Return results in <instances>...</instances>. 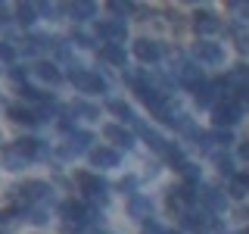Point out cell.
<instances>
[{"mask_svg": "<svg viewBox=\"0 0 249 234\" xmlns=\"http://www.w3.org/2000/svg\"><path fill=\"white\" fill-rule=\"evenodd\" d=\"M6 116H10V122H16V125H35L37 122V113H31L28 106H10Z\"/></svg>", "mask_w": 249, "mask_h": 234, "instance_id": "cell-25", "label": "cell"}, {"mask_svg": "<svg viewBox=\"0 0 249 234\" xmlns=\"http://www.w3.org/2000/svg\"><path fill=\"white\" fill-rule=\"evenodd\" d=\"M19 94H22V100H28V103H50V100L53 97H47V94L44 91H37V88H31V84H22V88H19Z\"/></svg>", "mask_w": 249, "mask_h": 234, "instance_id": "cell-27", "label": "cell"}, {"mask_svg": "<svg viewBox=\"0 0 249 234\" xmlns=\"http://www.w3.org/2000/svg\"><path fill=\"white\" fill-rule=\"evenodd\" d=\"M19 225H22V218H19L16 209H10V213H0V234H13Z\"/></svg>", "mask_w": 249, "mask_h": 234, "instance_id": "cell-28", "label": "cell"}, {"mask_svg": "<svg viewBox=\"0 0 249 234\" xmlns=\"http://www.w3.org/2000/svg\"><path fill=\"white\" fill-rule=\"evenodd\" d=\"M106 109H109V113L115 116V119H122V122L134 125V128H137V125H140V119H137V116H134V109H131L128 103H124V100H109V103H106Z\"/></svg>", "mask_w": 249, "mask_h": 234, "instance_id": "cell-21", "label": "cell"}, {"mask_svg": "<svg viewBox=\"0 0 249 234\" xmlns=\"http://www.w3.org/2000/svg\"><path fill=\"white\" fill-rule=\"evenodd\" d=\"M50 184H44V181H25V184H19L13 191V200L19 203V206H25V213L28 209H35L37 203H50Z\"/></svg>", "mask_w": 249, "mask_h": 234, "instance_id": "cell-1", "label": "cell"}, {"mask_svg": "<svg viewBox=\"0 0 249 234\" xmlns=\"http://www.w3.org/2000/svg\"><path fill=\"white\" fill-rule=\"evenodd\" d=\"M103 137L112 147H124V150H131V147H134V135H131L124 125H106V128H103Z\"/></svg>", "mask_w": 249, "mask_h": 234, "instance_id": "cell-12", "label": "cell"}, {"mask_svg": "<svg viewBox=\"0 0 249 234\" xmlns=\"http://www.w3.org/2000/svg\"><path fill=\"white\" fill-rule=\"evenodd\" d=\"M128 10H131V6L128 3H119V0H112V3H109V13H115V16H124Z\"/></svg>", "mask_w": 249, "mask_h": 234, "instance_id": "cell-36", "label": "cell"}, {"mask_svg": "<svg viewBox=\"0 0 249 234\" xmlns=\"http://www.w3.org/2000/svg\"><path fill=\"white\" fill-rule=\"evenodd\" d=\"M47 47H53L50 38H44V35H28L25 44H22V50H25V57H41Z\"/></svg>", "mask_w": 249, "mask_h": 234, "instance_id": "cell-23", "label": "cell"}, {"mask_svg": "<svg viewBox=\"0 0 249 234\" xmlns=\"http://www.w3.org/2000/svg\"><path fill=\"white\" fill-rule=\"evenodd\" d=\"M119 191H124V194H131V197H134V191H137V178H122V181H119Z\"/></svg>", "mask_w": 249, "mask_h": 234, "instance_id": "cell-35", "label": "cell"}, {"mask_svg": "<svg viewBox=\"0 0 249 234\" xmlns=\"http://www.w3.org/2000/svg\"><path fill=\"white\" fill-rule=\"evenodd\" d=\"M69 13H72V19H78V22H88V19L97 16V3H90V0H78V3L69 6Z\"/></svg>", "mask_w": 249, "mask_h": 234, "instance_id": "cell-24", "label": "cell"}, {"mask_svg": "<svg viewBox=\"0 0 249 234\" xmlns=\"http://www.w3.org/2000/svg\"><path fill=\"white\" fill-rule=\"evenodd\" d=\"M193 57L199 62H206V66H221L224 62V47L221 44H212V41H199L193 47Z\"/></svg>", "mask_w": 249, "mask_h": 234, "instance_id": "cell-9", "label": "cell"}, {"mask_svg": "<svg viewBox=\"0 0 249 234\" xmlns=\"http://www.w3.org/2000/svg\"><path fill=\"white\" fill-rule=\"evenodd\" d=\"M128 213L134 218H140V222H146L150 213H153V200L146 197V194H134V197L128 200Z\"/></svg>", "mask_w": 249, "mask_h": 234, "instance_id": "cell-15", "label": "cell"}, {"mask_svg": "<svg viewBox=\"0 0 249 234\" xmlns=\"http://www.w3.org/2000/svg\"><path fill=\"white\" fill-rule=\"evenodd\" d=\"M28 162H31V159H28V156L22 153V150H19L16 144H10V147L3 150V166L10 169V172H22V169L28 166Z\"/></svg>", "mask_w": 249, "mask_h": 234, "instance_id": "cell-20", "label": "cell"}, {"mask_svg": "<svg viewBox=\"0 0 249 234\" xmlns=\"http://www.w3.org/2000/svg\"><path fill=\"white\" fill-rule=\"evenodd\" d=\"M72 113H75V116H84V119H97V116H100V109L93 106V103H84V100H75V103H72Z\"/></svg>", "mask_w": 249, "mask_h": 234, "instance_id": "cell-30", "label": "cell"}, {"mask_svg": "<svg viewBox=\"0 0 249 234\" xmlns=\"http://www.w3.org/2000/svg\"><path fill=\"white\" fill-rule=\"evenodd\" d=\"M37 78H41L44 84H59L62 81V72H59V66L56 62H47V59H41V62H35V69H31Z\"/></svg>", "mask_w": 249, "mask_h": 234, "instance_id": "cell-16", "label": "cell"}, {"mask_svg": "<svg viewBox=\"0 0 249 234\" xmlns=\"http://www.w3.org/2000/svg\"><path fill=\"white\" fill-rule=\"evenodd\" d=\"M97 35L103 44H119L124 47V38H128V28H124V19H103L97 25Z\"/></svg>", "mask_w": 249, "mask_h": 234, "instance_id": "cell-6", "label": "cell"}, {"mask_svg": "<svg viewBox=\"0 0 249 234\" xmlns=\"http://www.w3.org/2000/svg\"><path fill=\"white\" fill-rule=\"evenodd\" d=\"M224 88H237V91H243V88H249V66H243V62H240V66H233L231 72H228V78H224Z\"/></svg>", "mask_w": 249, "mask_h": 234, "instance_id": "cell-19", "label": "cell"}, {"mask_svg": "<svg viewBox=\"0 0 249 234\" xmlns=\"http://www.w3.org/2000/svg\"><path fill=\"white\" fill-rule=\"evenodd\" d=\"M88 156H90L93 169H115L119 166V150L115 147H93Z\"/></svg>", "mask_w": 249, "mask_h": 234, "instance_id": "cell-11", "label": "cell"}, {"mask_svg": "<svg viewBox=\"0 0 249 234\" xmlns=\"http://www.w3.org/2000/svg\"><path fill=\"white\" fill-rule=\"evenodd\" d=\"M178 172H181L184 184H196V181H199V166H193V162H187V159L178 166Z\"/></svg>", "mask_w": 249, "mask_h": 234, "instance_id": "cell-29", "label": "cell"}, {"mask_svg": "<svg viewBox=\"0 0 249 234\" xmlns=\"http://www.w3.org/2000/svg\"><path fill=\"white\" fill-rule=\"evenodd\" d=\"M199 206L209 209V213H221V209L228 206V197H224L218 187H202L199 191Z\"/></svg>", "mask_w": 249, "mask_h": 234, "instance_id": "cell-13", "label": "cell"}, {"mask_svg": "<svg viewBox=\"0 0 249 234\" xmlns=\"http://www.w3.org/2000/svg\"><path fill=\"white\" fill-rule=\"evenodd\" d=\"M134 57L140 62H159L162 57H165V47L150 41V38H140V41H134Z\"/></svg>", "mask_w": 249, "mask_h": 234, "instance_id": "cell-10", "label": "cell"}, {"mask_svg": "<svg viewBox=\"0 0 249 234\" xmlns=\"http://www.w3.org/2000/svg\"><path fill=\"white\" fill-rule=\"evenodd\" d=\"M16 47H13V41H0V59L3 62H16Z\"/></svg>", "mask_w": 249, "mask_h": 234, "instance_id": "cell-33", "label": "cell"}, {"mask_svg": "<svg viewBox=\"0 0 249 234\" xmlns=\"http://www.w3.org/2000/svg\"><path fill=\"white\" fill-rule=\"evenodd\" d=\"M237 234H249V228H243V231H237Z\"/></svg>", "mask_w": 249, "mask_h": 234, "instance_id": "cell-40", "label": "cell"}, {"mask_svg": "<svg viewBox=\"0 0 249 234\" xmlns=\"http://www.w3.org/2000/svg\"><path fill=\"white\" fill-rule=\"evenodd\" d=\"M78 187H81L84 200H88L90 206H106V203H109V184L100 175L81 172V175H78Z\"/></svg>", "mask_w": 249, "mask_h": 234, "instance_id": "cell-3", "label": "cell"}, {"mask_svg": "<svg viewBox=\"0 0 249 234\" xmlns=\"http://www.w3.org/2000/svg\"><path fill=\"white\" fill-rule=\"evenodd\" d=\"M175 75H178V81L184 84V88H196V84H202V72L193 62H181V66L175 69Z\"/></svg>", "mask_w": 249, "mask_h": 234, "instance_id": "cell-18", "label": "cell"}, {"mask_svg": "<svg viewBox=\"0 0 249 234\" xmlns=\"http://www.w3.org/2000/svg\"><path fill=\"white\" fill-rule=\"evenodd\" d=\"M100 59L109 62V66L128 69V66H124V62H128V53H124V47H119V44H103V47H100Z\"/></svg>", "mask_w": 249, "mask_h": 234, "instance_id": "cell-14", "label": "cell"}, {"mask_svg": "<svg viewBox=\"0 0 249 234\" xmlns=\"http://www.w3.org/2000/svg\"><path fill=\"white\" fill-rule=\"evenodd\" d=\"M165 234H178V231H165Z\"/></svg>", "mask_w": 249, "mask_h": 234, "instance_id": "cell-41", "label": "cell"}, {"mask_svg": "<svg viewBox=\"0 0 249 234\" xmlns=\"http://www.w3.org/2000/svg\"><path fill=\"white\" fill-rule=\"evenodd\" d=\"M193 28H196L199 35H215V31H221V19H218L215 13H196Z\"/></svg>", "mask_w": 249, "mask_h": 234, "instance_id": "cell-22", "label": "cell"}, {"mask_svg": "<svg viewBox=\"0 0 249 234\" xmlns=\"http://www.w3.org/2000/svg\"><path fill=\"white\" fill-rule=\"evenodd\" d=\"M37 13H44V16H56V13H59V6H56V3H37Z\"/></svg>", "mask_w": 249, "mask_h": 234, "instance_id": "cell-37", "label": "cell"}, {"mask_svg": "<svg viewBox=\"0 0 249 234\" xmlns=\"http://www.w3.org/2000/svg\"><path fill=\"white\" fill-rule=\"evenodd\" d=\"M10 78L22 88V84H28V69L25 66H10Z\"/></svg>", "mask_w": 249, "mask_h": 234, "instance_id": "cell-32", "label": "cell"}, {"mask_svg": "<svg viewBox=\"0 0 249 234\" xmlns=\"http://www.w3.org/2000/svg\"><path fill=\"white\" fill-rule=\"evenodd\" d=\"M0 22H10V10L6 6H0Z\"/></svg>", "mask_w": 249, "mask_h": 234, "instance_id": "cell-39", "label": "cell"}, {"mask_svg": "<svg viewBox=\"0 0 249 234\" xmlns=\"http://www.w3.org/2000/svg\"><path fill=\"white\" fill-rule=\"evenodd\" d=\"M228 10L233 13V19L237 22H249V3H240V0H231Z\"/></svg>", "mask_w": 249, "mask_h": 234, "instance_id": "cell-31", "label": "cell"}, {"mask_svg": "<svg viewBox=\"0 0 249 234\" xmlns=\"http://www.w3.org/2000/svg\"><path fill=\"white\" fill-rule=\"evenodd\" d=\"M199 203L196 197V184H181V187H168V197H165V206L171 215L181 218L187 209H193Z\"/></svg>", "mask_w": 249, "mask_h": 234, "instance_id": "cell-2", "label": "cell"}, {"mask_svg": "<svg viewBox=\"0 0 249 234\" xmlns=\"http://www.w3.org/2000/svg\"><path fill=\"white\" fill-rule=\"evenodd\" d=\"M137 131H140V137H143L146 144H150V150H156V153H162V156H165V150H168V140L162 137L159 131L150 128V125H143V122L137 125Z\"/></svg>", "mask_w": 249, "mask_h": 234, "instance_id": "cell-17", "label": "cell"}, {"mask_svg": "<svg viewBox=\"0 0 249 234\" xmlns=\"http://www.w3.org/2000/svg\"><path fill=\"white\" fill-rule=\"evenodd\" d=\"M215 162H218V172L221 175H228V178H233L237 172H233V162H231V156H215Z\"/></svg>", "mask_w": 249, "mask_h": 234, "instance_id": "cell-34", "label": "cell"}, {"mask_svg": "<svg viewBox=\"0 0 249 234\" xmlns=\"http://www.w3.org/2000/svg\"><path fill=\"white\" fill-rule=\"evenodd\" d=\"M16 22H19V25H35L37 22V6L35 3H19L16 6Z\"/></svg>", "mask_w": 249, "mask_h": 234, "instance_id": "cell-26", "label": "cell"}, {"mask_svg": "<svg viewBox=\"0 0 249 234\" xmlns=\"http://www.w3.org/2000/svg\"><path fill=\"white\" fill-rule=\"evenodd\" d=\"M218 91H224V84H221V81H202V84H196V88H193L196 106H199V109H215Z\"/></svg>", "mask_w": 249, "mask_h": 234, "instance_id": "cell-8", "label": "cell"}, {"mask_svg": "<svg viewBox=\"0 0 249 234\" xmlns=\"http://www.w3.org/2000/svg\"><path fill=\"white\" fill-rule=\"evenodd\" d=\"M240 119H243V106L237 103V100H224V103H218L212 109V122H215V128H233Z\"/></svg>", "mask_w": 249, "mask_h": 234, "instance_id": "cell-5", "label": "cell"}, {"mask_svg": "<svg viewBox=\"0 0 249 234\" xmlns=\"http://www.w3.org/2000/svg\"><path fill=\"white\" fill-rule=\"evenodd\" d=\"M93 135L90 131H75V135H69V144L62 147V156H66V159H78V156H84V153H90L93 150Z\"/></svg>", "mask_w": 249, "mask_h": 234, "instance_id": "cell-7", "label": "cell"}, {"mask_svg": "<svg viewBox=\"0 0 249 234\" xmlns=\"http://www.w3.org/2000/svg\"><path fill=\"white\" fill-rule=\"evenodd\" d=\"M69 81L75 84V91H81V94H106L109 91V81L100 72H93V69H72L69 72Z\"/></svg>", "mask_w": 249, "mask_h": 234, "instance_id": "cell-4", "label": "cell"}, {"mask_svg": "<svg viewBox=\"0 0 249 234\" xmlns=\"http://www.w3.org/2000/svg\"><path fill=\"white\" fill-rule=\"evenodd\" d=\"M143 234H165V228L156 222H143Z\"/></svg>", "mask_w": 249, "mask_h": 234, "instance_id": "cell-38", "label": "cell"}]
</instances>
